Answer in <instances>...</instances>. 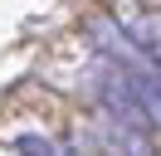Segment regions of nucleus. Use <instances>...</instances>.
<instances>
[{
  "label": "nucleus",
  "mask_w": 161,
  "mask_h": 156,
  "mask_svg": "<svg viewBox=\"0 0 161 156\" xmlns=\"http://www.w3.org/2000/svg\"><path fill=\"white\" fill-rule=\"evenodd\" d=\"M127 83H132V98H137L142 117L161 132V78L151 68H127Z\"/></svg>",
  "instance_id": "1"
}]
</instances>
